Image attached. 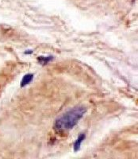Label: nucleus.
I'll return each mask as SVG.
<instances>
[{"label": "nucleus", "instance_id": "obj_3", "mask_svg": "<svg viewBox=\"0 0 138 159\" xmlns=\"http://www.w3.org/2000/svg\"><path fill=\"white\" fill-rule=\"evenodd\" d=\"M33 75L31 74V73H29V74H26L23 76L22 78V81H21V87L23 88L25 86H26L27 84H29L31 81L33 79Z\"/></svg>", "mask_w": 138, "mask_h": 159}, {"label": "nucleus", "instance_id": "obj_4", "mask_svg": "<svg viewBox=\"0 0 138 159\" xmlns=\"http://www.w3.org/2000/svg\"><path fill=\"white\" fill-rule=\"evenodd\" d=\"M39 62L42 65H46L52 60V57H39L38 58Z\"/></svg>", "mask_w": 138, "mask_h": 159}, {"label": "nucleus", "instance_id": "obj_1", "mask_svg": "<svg viewBox=\"0 0 138 159\" xmlns=\"http://www.w3.org/2000/svg\"><path fill=\"white\" fill-rule=\"evenodd\" d=\"M86 108L84 107H75L58 118L54 123V129L60 133L71 130L84 116Z\"/></svg>", "mask_w": 138, "mask_h": 159}, {"label": "nucleus", "instance_id": "obj_2", "mask_svg": "<svg viewBox=\"0 0 138 159\" xmlns=\"http://www.w3.org/2000/svg\"><path fill=\"white\" fill-rule=\"evenodd\" d=\"M85 138H86V134H81L77 138L76 141L74 143V150H75V151H78V150L80 149L81 144H82V143L85 139Z\"/></svg>", "mask_w": 138, "mask_h": 159}]
</instances>
